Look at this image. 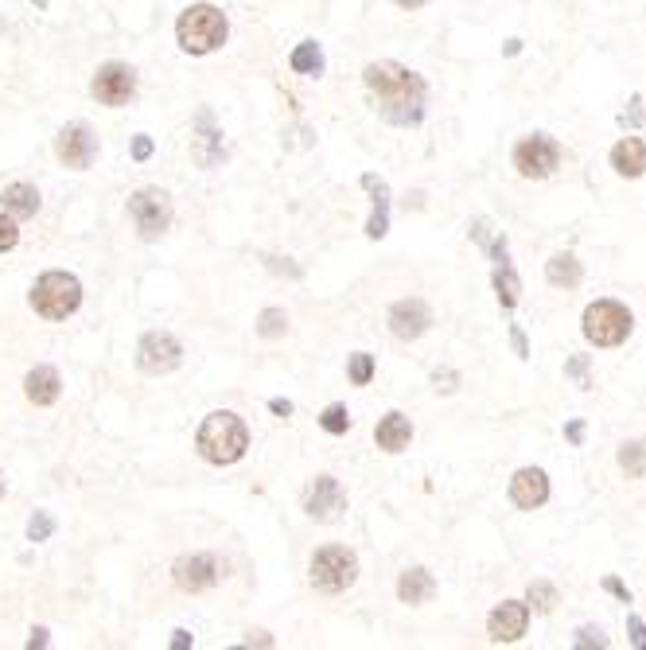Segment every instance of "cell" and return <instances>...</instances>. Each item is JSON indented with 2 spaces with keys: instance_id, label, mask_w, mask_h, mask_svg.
Here are the masks:
<instances>
[{
  "instance_id": "43",
  "label": "cell",
  "mask_w": 646,
  "mask_h": 650,
  "mask_svg": "<svg viewBox=\"0 0 646 650\" xmlns=\"http://www.w3.org/2000/svg\"><path fill=\"white\" fill-rule=\"evenodd\" d=\"M28 647H32V650H36V647H47V631H43V627H36V631H32Z\"/></svg>"
},
{
  "instance_id": "8",
  "label": "cell",
  "mask_w": 646,
  "mask_h": 650,
  "mask_svg": "<svg viewBox=\"0 0 646 650\" xmlns=\"http://www.w3.org/2000/svg\"><path fill=\"white\" fill-rule=\"evenodd\" d=\"M557 164H561V145H557L553 137H545V133H534V137H526V141L514 145V168H518V176H526V180H545V176H553Z\"/></svg>"
},
{
  "instance_id": "25",
  "label": "cell",
  "mask_w": 646,
  "mask_h": 650,
  "mask_svg": "<svg viewBox=\"0 0 646 650\" xmlns=\"http://www.w3.org/2000/svg\"><path fill=\"white\" fill-rule=\"evenodd\" d=\"M292 71L296 74H320L323 71V51H320V43L316 39H304L296 51H292Z\"/></svg>"
},
{
  "instance_id": "21",
  "label": "cell",
  "mask_w": 646,
  "mask_h": 650,
  "mask_svg": "<svg viewBox=\"0 0 646 650\" xmlns=\"http://www.w3.org/2000/svg\"><path fill=\"white\" fill-rule=\"evenodd\" d=\"M0 203L12 218H32L39 211V191L32 183H8L0 191Z\"/></svg>"
},
{
  "instance_id": "47",
  "label": "cell",
  "mask_w": 646,
  "mask_h": 650,
  "mask_svg": "<svg viewBox=\"0 0 646 650\" xmlns=\"http://www.w3.org/2000/svg\"><path fill=\"white\" fill-rule=\"evenodd\" d=\"M36 4H39V8H47V0H36Z\"/></svg>"
},
{
  "instance_id": "29",
  "label": "cell",
  "mask_w": 646,
  "mask_h": 650,
  "mask_svg": "<svg viewBox=\"0 0 646 650\" xmlns=\"http://www.w3.org/2000/svg\"><path fill=\"white\" fill-rule=\"evenodd\" d=\"M320 425H323V433L343 436L347 429H351V413H347L343 405H327V409H323V417H320Z\"/></svg>"
},
{
  "instance_id": "30",
  "label": "cell",
  "mask_w": 646,
  "mask_h": 650,
  "mask_svg": "<svg viewBox=\"0 0 646 650\" xmlns=\"http://www.w3.org/2000/svg\"><path fill=\"white\" fill-rule=\"evenodd\" d=\"M553 604H557V588L545 584V580H534V584H530V608L545 615V612H553Z\"/></svg>"
},
{
  "instance_id": "27",
  "label": "cell",
  "mask_w": 646,
  "mask_h": 650,
  "mask_svg": "<svg viewBox=\"0 0 646 650\" xmlns=\"http://www.w3.org/2000/svg\"><path fill=\"white\" fill-rule=\"evenodd\" d=\"M495 289H499V304L503 308H514L518 304V292H522V285H518V277H514V269H510V261H499V269H495Z\"/></svg>"
},
{
  "instance_id": "46",
  "label": "cell",
  "mask_w": 646,
  "mask_h": 650,
  "mask_svg": "<svg viewBox=\"0 0 646 650\" xmlns=\"http://www.w3.org/2000/svg\"><path fill=\"white\" fill-rule=\"evenodd\" d=\"M0 499H4V475H0Z\"/></svg>"
},
{
  "instance_id": "15",
  "label": "cell",
  "mask_w": 646,
  "mask_h": 650,
  "mask_svg": "<svg viewBox=\"0 0 646 650\" xmlns=\"http://www.w3.org/2000/svg\"><path fill=\"white\" fill-rule=\"evenodd\" d=\"M526 623H530V604L522 600H506L499 604L491 619H487V631H491V643H518L526 635Z\"/></svg>"
},
{
  "instance_id": "40",
  "label": "cell",
  "mask_w": 646,
  "mask_h": 650,
  "mask_svg": "<svg viewBox=\"0 0 646 650\" xmlns=\"http://www.w3.org/2000/svg\"><path fill=\"white\" fill-rule=\"evenodd\" d=\"M191 643H195L191 631H172V650H187Z\"/></svg>"
},
{
  "instance_id": "13",
  "label": "cell",
  "mask_w": 646,
  "mask_h": 650,
  "mask_svg": "<svg viewBox=\"0 0 646 650\" xmlns=\"http://www.w3.org/2000/svg\"><path fill=\"white\" fill-rule=\"evenodd\" d=\"M429 327H432V312H429V304H425L421 296L397 300L394 308H390V331H394L397 339H405V343L421 339Z\"/></svg>"
},
{
  "instance_id": "41",
  "label": "cell",
  "mask_w": 646,
  "mask_h": 650,
  "mask_svg": "<svg viewBox=\"0 0 646 650\" xmlns=\"http://www.w3.org/2000/svg\"><path fill=\"white\" fill-rule=\"evenodd\" d=\"M269 409H273V413H277V417H288V413H292V401H285V398H273V401H269Z\"/></svg>"
},
{
  "instance_id": "34",
  "label": "cell",
  "mask_w": 646,
  "mask_h": 650,
  "mask_svg": "<svg viewBox=\"0 0 646 650\" xmlns=\"http://www.w3.org/2000/svg\"><path fill=\"white\" fill-rule=\"evenodd\" d=\"M565 374H569V378H576V386H580V390H588V386H592V382H588V355H576V359L565 366Z\"/></svg>"
},
{
  "instance_id": "20",
  "label": "cell",
  "mask_w": 646,
  "mask_h": 650,
  "mask_svg": "<svg viewBox=\"0 0 646 650\" xmlns=\"http://www.w3.org/2000/svg\"><path fill=\"white\" fill-rule=\"evenodd\" d=\"M362 187H370L374 191V215L366 222V234L370 238H386V230H390V187L378 180V176H362Z\"/></svg>"
},
{
  "instance_id": "24",
  "label": "cell",
  "mask_w": 646,
  "mask_h": 650,
  "mask_svg": "<svg viewBox=\"0 0 646 650\" xmlns=\"http://www.w3.org/2000/svg\"><path fill=\"white\" fill-rule=\"evenodd\" d=\"M195 129H199V164H215L218 152H222V133H218L215 125H211V109H203L199 117H195Z\"/></svg>"
},
{
  "instance_id": "28",
  "label": "cell",
  "mask_w": 646,
  "mask_h": 650,
  "mask_svg": "<svg viewBox=\"0 0 646 650\" xmlns=\"http://www.w3.org/2000/svg\"><path fill=\"white\" fill-rule=\"evenodd\" d=\"M285 331H288V316L281 308H265L261 312V320H257V335L261 339H281Z\"/></svg>"
},
{
  "instance_id": "32",
  "label": "cell",
  "mask_w": 646,
  "mask_h": 650,
  "mask_svg": "<svg viewBox=\"0 0 646 650\" xmlns=\"http://www.w3.org/2000/svg\"><path fill=\"white\" fill-rule=\"evenodd\" d=\"M51 534H55V518L43 514V510H36L32 522H28V538H32V542H47Z\"/></svg>"
},
{
  "instance_id": "37",
  "label": "cell",
  "mask_w": 646,
  "mask_h": 650,
  "mask_svg": "<svg viewBox=\"0 0 646 650\" xmlns=\"http://www.w3.org/2000/svg\"><path fill=\"white\" fill-rule=\"evenodd\" d=\"M148 156H152V141L141 133V137L133 141V160H148Z\"/></svg>"
},
{
  "instance_id": "16",
  "label": "cell",
  "mask_w": 646,
  "mask_h": 650,
  "mask_svg": "<svg viewBox=\"0 0 646 650\" xmlns=\"http://www.w3.org/2000/svg\"><path fill=\"white\" fill-rule=\"evenodd\" d=\"M510 499L514 506H522V510H538L545 506L549 499V479H545V471L541 468H522L514 479H510Z\"/></svg>"
},
{
  "instance_id": "33",
  "label": "cell",
  "mask_w": 646,
  "mask_h": 650,
  "mask_svg": "<svg viewBox=\"0 0 646 650\" xmlns=\"http://www.w3.org/2000/svg\"><path fill=\"white\" fill-rule=\"evenodd\" d=\"M20 242V230H16V218L0 215V253H8L12 246Z\"/></svg>"
},
{
  "instance_id": "18",
  "label": "cell",
  "mask_w": 646,
  "mask_h": 650,
  "mask_svg": "<svg viewBox=\"0 0 646 650\" xmlns=\"http://www.w3.org/2000/svg\"><path fill=\"white\" fill-rule=\"evenodd\" d=\"M611 168H615L623 180H639L646 172V141H639V137H623L619 145L611 148Z\"/></svg>"
},
{
  "instance_id": "2",
  "label": "cell",
  "mask_w": 646,
  "mask_h": 650,
  "mask_svg": "<svg viewBox=\"0 0 646 650\" xmlns=\"http://www.w3.org/2000/svg\"><path fill=\"white\" fill-rule=\"evenodd\" d=\"M195 448H199V456H203L207 464H218V468L238 464V460L246 456V448H250V429H246V421H242L238 413L218 409V413H211V417L199 425Z\"/></svg>"
},
{
  "instance_id": "39",
  "label": "cell",
  "mask_w": 646,
  "mask_h": 650,
  "mask_svg": "<svg viewBox=\"0 0 646 650\" xmlns=\"http://www.w3.org/2000/svg\"><path fill=\"white\" fill-rule=\"evenodd\" d=\"M604 588H608V592H615V596H619L623 604H631V592H627V588H623V584H619V580H615V577L604 580Z\"/></svg>"
},
{
  "instance_id": "22",
  "label": "cell",
  "mask_w": 646,
  "mask_h": 650,
  "mask_svg": "<svg viewBox=\"0 0 646 650\" xmlns=\"http://www.w3.org/2000/svg\"><path fill=\"white\" fill-rule=\"evenodd\" d=\"M432 592H436V580L425 569H405L401 580H397V596L401 604H429Z\"/></svg>"
},
{
  "instance_id": "17",
  "label": "cell",
  "mask_w": 646,
  "mask_h": 650,
  "mask_svg": "<svg viewBox=\"0 0 646 650\" xmlns=\"http://www.w3.org/2000/svg\"><path fill=\"white\" fill-rule=\"evenodd\" d=\"M24 394L32 405H55L59 394H63V378H59V370L55 366H36V370H28V378H24Z\"/></svg>"
},
{
  "instance_id": "31",
  "label": "cell",
  "mask_w": 646,
  "mask_h": 650,
  "mask_svg": "<svg viewBox=\"0 0 646 650\" xmlns=\"http://www.w3.org/2000/svg\"><path fill=\"white\" fill-rule=\"evenodd\" d=\"M347 378H351L355 386H366V382L374 378V355H366V351L351 355V362H347Z\"/></svg>"
},
{
  "instance_id": "35",
  "label": "cell",
  "mask_w": 646,
  "mask_h": 650,
  "mask_svg": "<svg viewBox=\"0 0 646 650\" xmlns=\"http://www.w3.org/2000/svg\"><path fill=\"white\" fill-rule=\"evenodd\" d=\"M592 643H596V647H608V639H604L596 627H580V635H576V647H592Z\"/></svg>"
},
{
  "instance_id": "12",
  "label": "cell",
  "mask_w": 646,
  "mask_h": 650,
  "mask_svg": "<svg viewBox=\"0 0 646 650\" xmlns=\"http://www.w3.org/2000/svg\"><path fill=\"white\" fill-rule=\"evenodd\" d=\"M172 577H176L183 592H207L222 580V569H218V561L211 553H191V557H180L172 565Z\"/></svg>"
},
{
  "instance_id": "10",
  "label": "cell",
  "mask_w": 646,
  "mask_h": 650,
  "mask_svg": "<svg viewBox=\"0 0 646 650\" xmlns=\"http://www.w3.org/2000/svg\"><path fill=\"white\" fill-rule=\"evenodd\" d=\"M55 156L74 168V172H86L90 164H94V156H98V137L90 133V125H82V121H74L67 129H59V137H55Z\"/></svg>"
},
{
  "instance_id": "5",
  "label": "cell",
  "mask_w": 646,
  "mask_h": 650,
  "mask_svg": "<svg viewBox=\"0 0 646 650\" xmlns=\"http://www.w3.org/2000/svg\"><path fill=\"white\" fill-rule=\"evenodd\" d=\"M631 327L635 320L619 300H596L584 308V339L596 347H619L631 335Z\"/></svg>"
},
{
  "instance_id": "23",
  "label": "cell",
  "mask_w": 646,
  "mask_h": 650,
  "mask_svg": "<svg viewBox=\"0 0 646 650\" xmlns=\"http://www.w3.org/2000/svg\"><path fill=\"white\" fill-rule=\"evenodd\" d=\"M580 277H584V269H580V261H576L573 253H557V257H549V265H545V281L557 285V289H576Z\"/></svg>"
},
{
  "instance_id": "14",
  "label": "cell",
  "mask_w": 646,
  "mask_h": 650,
  "mask_svg": "<svg viewBox=\"0 0 646 650\" xmlns=\"http://www.w3.org/2000/svg\"><path fill=\"white\" fill-rule=\"evenodd\" d=\"M304 510H308L316 522H335V518L347 510V495H343L339 479L320 475V479L308 487V495H304Z\"/></svg>"
},
{
  "instance_id": "19",
  "label": "cell",
  "mask_w": 646,
  "mask_h": 650,
  "mask_svg": "<svg viewBox=\"0 0 646 650\" xmlns=\"http://www.w3.org/2000/svg\"><path fill=\"white\" fill-rule=\"evenodd\" d=\"M374 440H378L382 452H405L409 440H413V425H409V417H405V413H390V417H382V425L374 429Z\"/></svg>"
},
{
  "instance_id": "1",
  "label": "cell",
  "mask_w": 646,
  "mask_h": 650,
  "mask_svg": "<svg viewBox=\"0 0 646 650\" xmlns=\"http://www.w3.org/2000/svg\"><path fill=\"white\" fill-rule=\"evenodd\" d=\"M366 90L378 98V113L390 121V125H421L425 117V78L409 67H401L394 59H382V63H370L362 71Z\"/></svg>"
},
{
  "instance_id": "7",
  "label": "cell",
  "mask_w": 646,
  "mask_h": 650,
  "mask_svg": "<svg viewBox=\"0 0 646 650\" xmlns=\"http://www.w3.org/2000/svg\"><path fill=\"white\" fill-rule=\"evenodd\" d=\"M129 218L137 222V230H141V238H160L168 226H172V199H168V191H160V187H141V191H133V199H129Z\"/></svg>"
},
{
  "instance_id": "38",
  "label": "cell",
  "mask_w": 646,
  "mask_h": 650,
  "mask_svg": "<svg viewBox=\"0 0 646 650\" xmlns=\"http://www.w3.org/2000/svg\"><path fill=\"white\" fill-rule=\"evenodd\" d=\"M510 339H514V351H518V359H530V347H526V335H522L518 327L510 331Z\"/></svg>"
},
{
  "instance_id": "3",
  "label": "cell",
  "mask_w": 646,
  "mask_h": 650,
  "mask_svg": "<svg viewBox=\"0 0 646 650\" xmlns=\"http://www.w3.org/2000/svg\"><path fill=\"white\" fill-rule=\"evenodd\" d=\"M226 32H230V24L215 4H191L176 20V39L187 55H211L215 47L226 43Z\"/></svg>"
},
{
  "instance_id": "26",
  "label": "cell",
  "mask_w": 646,
  "mask_h": 650,
  "mask_svg": "<svg viewBox=\"0 0 646 650\" xmlns=\"http://www.w3.org/2000/svg\"><path fill=\"white\" fill-rule=\"evenodd\" d=\"M619 468L627 471L631 479H643L646 475V440H627L619 448Z\"/></svg>"
},
{
  "instance_id": "36",
  "label": "cell",
  "mask_w": 646,
  "mask_h": 650,
  "mask_svg": "<svg viewBox=\"0 0 646 650\" xmlns=\"http://www.w3.org/2000/svg\"><path fill=\"white\" fill-rule=\"evenodd\" d=\"M627 627H631V643H635L639 650H646V623H643V619H639V615H631V619H627Z\"/></svg>"
},
{
  "instance_id": "45",
  "label": "cell",
  "mask_w": 646,
  "mask_h": 650,
  "mask_svg": "<svg viewBox=\"0 0 646 650\" xmlns=\"http://www.w3.org/2000/svg\"><path fill=\"white\" fill-rule=\"evenodd\" d=\"M397 4H401V8H409V12H413V8H425V4H429V0H397Z\"/></svg>"
},
{
  "instance_id": "42",
  "label": "cell",
  "mask_w": 646,
  "mask_h": 650,
  "mask_svg": "<svg viewBox=\"0 0 646 650\" xmlns=\"http://www.w3.org/2000/svg\"><path fill=\"white\" fill-rule=\"evenodd\" d=\"M631 113H623V117H619V121H623V125H627V121H631V125H639V121H643V109H639V98H635V102H631Z\"/></svg>"
},
{
  "instance_id": "11",
  "label": "cell",
  "mask_w": 646,
  "mask_h": 650,
  "mask_svg": "<svg viewBox=\"0 0 646 650\" xmlns=\"http://www.w3.org/2000/svg\"><path fill=\"white\" fill-rule=\"evenodd\" d=\"M94 98L102 102V106H125L133 94H137V71L133 67H125V63H106V67H98L94 74Z\"/></svg>"
},
{
  "instance_id": "44",
  "label": "cell",
  "mask_w": 646,
  "mask_h": 650,
  "mask_svg": "<svg viewBox=\"0 0 646 650\" xmlns=\"http://www.w3.org/2000/svg\"><path fill=\"white\" fill-rule=\"evenodd\" d=\"M565 436H569V440H573V444H580V440H584V425H580V421H573V425H569V429H565Z\"/></svg>"
},
{
  "instance_id": "4",
  "label": "cell",
  "mask_w": 646,
  "mask_h": 650,
  "mask_svg": "<svg viewBox=\"0 0 646 650\" xmlns=\"http://www.w3.org/2000/svg\"><path fill=\"white\" fill-rule=\"evenodd\" d=\"M82 304V285L71 273H43L32 285V308L43 320H67Z\"/></svg>"
},
{
  "instance_id": "6",
  "label": "cell",
  "mask_w": 646,
  "mask_h": 650,
  "mask_svg": "<svg viewBox=\"0 0 646 650\" xmlns=\"http://www.w3.org/2000/svg\"><path fill=\"white\" fill-rule=\"evenodd\" d=\"M359 577V557L343 545H327L312 557V588L320 592H347Z\"/></svg>"
},
{
  "instance_id": "9",
  "label": "cell",
  "mask_w": 646,
  "mask_h": 650,
  "mask_svg": "<svg viewBox=\"0 0 646 650\" xmlns=\"http://www.w3.org/2000/svg\"><path fill=\"white\" fill-rule=\"evenodd\" d=\"M183 362V347L176 335L168 331H148L137 347V366L144 374H168Z\"/></svg>"
}]
</instances>
